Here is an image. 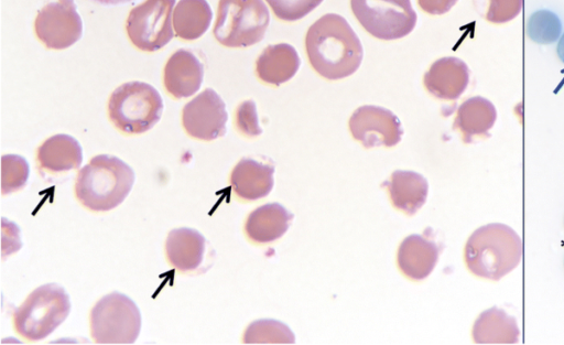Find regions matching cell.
I'll use <instances>...</instances> for the list:
<instances>
[{
    "instance_id": "cell-1",
    "label": "cell",
    "mask_w": 564,
    "mask_h": 345,
    "mask_svg": "<svg viewBox=\"0 0 564 345\" xmlns=\"http://www.w3.org/2000/svg\"><path fill=\"white\" fill-rule=\"evenodd\" d=\"M306 51L313 70L329 81L351 77L364 58L360 38L347 20L336 14L324 15L309 28Z\"/></svg>"
},
{
    "instance_id": "cell-2",
    "label": "cell",
    "mask_w": 564,
    "mask_h": 345,
    "mask_svg": "<svg viewBox=\"0 0 564 345\" xmlns=\"http://www.w3.org/2000/svg\"><path fill=\"white\" fill-rule=\"evenodd\" d=\"M134 183L135 172L123 160L100 155L79 171L74 192L85 209L108 212L121 206Z\"/></svg>"
},
{
    "instance_id": "cell-3",
    "label": "cell",
    "mask_w": 564,
    "mask_h": 345,
    "mask_svg": "<svg viewBox=\"0 0 564 345\" xmlns=\"http://www.w3.org/2000/svg\"><path fill=\"white\" fill-rule=\"evenodd\" d=\"M523 243L504 224H488L476 230L465 245L464 258L469 271L484 279H502L522 261Z\"/></svg>"
},
{
    "instance_id": "cell-4",
    "label": "cell",
    "mask_w": 564,
    "mask_h": 345,
    "mask_svg": "<svg viewBox=\"0 0 564 345\" xmlns=\"http://www.w3.org/2000/svg\"><path fill=\"white\" fill-rule=\"evenodd\" d=\"M108 118L125 135H140L154 128L164 113L159 92L144 82H128L117 88L107 105Z\"/></svg>"
},
{
    "instance_id": "cell-5",
    "label": "cell",
    "mask_w": 564,
    "mask_h": 345,
    "mask_svg": "<svg viewBox=\"0 0 564 345\" xmlns=\"http://www.w3.org/2000/svg\"><path fill=\"white\" fill-rule=\"evenodd\" d=\"M70 311V297L64 288L56 284L41 286L14 312V328L26 341L45 340L67 320Z\"/></svg>"
},
{
    "instance_id": "cell-6",
    "label": "cell",
    "mask_w": 564,
    "mask_h": 345,
    "mask_svg": "<svg viewBox=\"0 0 564 345\" xmlns=\"http://www.w3.org/2000/svg\"><path fill=\"white\" fill-rule=\"evenodd\" d=\"M270 24L263 0H220L213 35L226 48L257 45Z\"/></svg>"
},
{
    "instance_id": "cell-7",
    "label": "cell",
    "mask_w": 564,
    "mask_h": 345,
    "mask_svg": "<svg viewBox=\"0 0 564 345\" xmlns=\"http://www.w3.org/2000/svg\"><path fill=\"white\" fill-rule=\"evenodd\" d=\"M90 329L95 343L133 344L141 331L140 311L132 299L112 293L91 310Z\"/></svg>"
},
{
    "instance_id": "cell-8",
    "label": "cell",
    "mask_w": 564,
    "mask_h": 345,
    "mask_svg": "<svg viewBox=\"0 0 564 345\" xmlns=\"http://www.w3.org/2000/svg\"><path fill=\"white\" fill-rule=\"evenodd\" d=\"M351 8L368 34L379 40L405 38L417 26L411 0H351Z\"/></svg>"
},
{
    "instance_id": "cell-9",
    "label": "cell",
    "mask_w": 564,
    "mask_h": 345,
    "mask_svg": "<svg viewBox=\"0 0 564 345\" xmlns=\"http://www.w3.org/2000/svg\"><path fill=\"white\" fill-rule=\"evenodd\" d=\"M176 0H145L130 10L126 31L130 42L140 51L156 52L172 40V13Z\"/></svg>"
},
{
    "instance_id": "cell-10",
    "label": "cell",
    "mask_w": 564,
    "mask_h": 345,
    "mask_svg": "<svg viewBox=\"0 0 564 345\" xmlns=\"http://www.w3.org/2000/svg\"><path fill=\"white\" fill-rule=\"evenodd\" d=\"M38 40L50 50L72 47L83 35V23L74 0H47L35 20Z\"/></svg>"
},
{
    "instance_id": "cell-11",
    "label": "cell",
    "mask_w": 564,
    "mask_h": 345,
    "mask_svg": "<svg viewBox=\"0 0 564 345\" xmlns=\"http://www.w3.org/2000/svg\"><path fill=\"white\" fill-rule=\"evenodd\" d=\"M229 115L221 96L212 89H206L183 107L182 126L193 139L202 142L223 137Z\"/></svg>"
},
{
    "instance_id": "cell-12",
    "label": "cell",
    "mask_w": 564,
    "mask_h": 345,
    "mask_svg": "<svg viewBox=\"0 0 564 345\" xmlns=\"http://www.w3.org/2000/svg\"><path fill=\"white\" fill-rule=\"evenodd\" d=\"M350 131L353 138L368 149L395 147L404 136L399 118L392 111L373 105L362 106L353 113Z\"/></svg>"
},
{
    "instance_id": "cell-13",
    "label": "cell",
    "mask_w": 564,
    "mask_h": 345,
    "mask_svg": "<svg viewBox=\"0 0 564 345\" xmlns=\"http://www.w3.org/2000/svg\"><path fill=\"white\" fill-rule=\"evenodd\" d=\"M203 80V64L192 51L178 50L166 63L164 85L173 99H188L200 90Z\"/></svg>"
},
{
    "instance_id": "cell-14",
    "label": "cell",
    "mask_w": 564,
    "mask_h": 345,
    "mask_svg": "<svg viewBox=\"0 0 564 345\" xmlns=\"http://www.w3.org/2000/svg\"><path fill=\"white\" fill-rule=\"evenodd\" d=\"M470 82V70L458 58H442L432 64L423 78L427 91L443 101H455Z\"/></svg>"
},
{
    "instance_id": "cell-15",
    "label": "cell",
    "mask_w": 564,
    "mask_h": 345,
    "mask_svg": "<svg viewBox=\"0 0 564 345\" xmlns=\"http://www.w3.org/2000/svg\"><path fill=\"white\" fill-rule=\"evenodd\" d=\"M440 247L427 235H410L400 244L398 267L407 278L420 282L433 272L439 262Z\"/></svg>"
},
{
    "instance_id": "cell-16",
    "label": "cell",
    "mask_w": 564,
    "mask_h": 345,
    "mask_svg": "<svg viewBox=\"0 0 564 345\" xmlns=\"http://www.w3.org/2000/svg\"><path fill=\"white\" fill-rule=\"evenodd\" d=\"M275 167L252 158H244L231 174L235 196L246 202L266 198L274 188Z\"/></svg>"
},
{
    "instance_id": "cell-17",
    "label": "cell",
    "mask_w": 564,
    "mask_h": 345,
    "mask_svg": "<svg viewBox=\"0 0 564 345\" xmlns=\"http://www.w3.org/2000/svg\"><path fill=\"white\" fill-rule=\"evenodd\" d=\"M205 252V237L197 230L176 229L167 237V261L181 274L197 272L204 261Z\"/></svg>"
},
{
    "instance_id": "cell-18",
    "label": "cell",
    "mask_w": 564,
    "mask_h": 345,
    "mask_svg": "<svg viewBox=\"0 0 564 345\" xmlns=\"http://www.w3.org/2000/svg\"><path fill=\"white\" fill-rule=\"evenodd\" d=\"M82 163V147L77 139L68 135L52 136L37 150L38 168L45 174H64L79 169Z\"/></svg>"
},
{
    "instance_id": "cell-19",
    "label": "cell",
    "mask_w": 564,
    "mask_h": 345,
    "mask_svg": "<svg viewBox=\"0 0 564 345\" xmlns=\"http://www.w3.org/2000/svg\"><path fill=\"white\" fill-rule=\"evenodd\" d=\"M294 218V214L279 203L265 204L248 215L245 234L255 244H270L287 233Z\"/></svg>"
},
{
    "instance_id": "cell-20",
    "label": "cell",
    "mask_w": 564,
    "mask_h": 345,
    "mask_svg": "<svg viewBox=\"0 0 564 345\" xmlns=\"http://www.w3.org/2000/svg\"><path fill=\"white\" fill-rule=\"evenodd\" d=\"M300 66L297 50L287 43H279L267 47L258 57L256 74L260 81L279 86L294 78Z\"/></svg>"
},
{
    "instance_id": "cell-21",
    "label": "cell",
    "mask_w": 564,
    "mask_h": 345,
    "mask_svg": "<svg viewBox=\"0 0 564 345\" xmlns=\"http://www.w3.org/2000/svg\"><path fill=\"white\" fill-rule=\"evenodd\" d=\"M384 186L393 206L407 215L416 214L428 199L429 183L414 171H395Z\"/></svg>"
},
{
    "instance_id": "cell-22",
    "label": "cell",
    "mask_w": 564,
    "mask_h": 345,
    "mask_svg": "<svg viewBox=\"0 0 564 345\" xmlns=\"http://www.w3.org/2000/svg\"><path fill=\"white\" fill-rule=\"evenodd\" d=\"M496 118L495 106L484 97L476 96L459 107L454 127L459 129L464 143L470 144L477 137L487 136L494 127Z\"/></svg>"
},
{
    "instance_id": "cell-23",
    "label": "cell",
    "mask_w": 564,
    "mask_h": 345,
    "mask_svg": "<svg viewBox=\"0 0 564 345\" xmlns=\"http://www.w3.org/2000/svg\"><path fill=\"white\" fill-rule=\"evenodd\" d=\"M212 18V9L206 0H180L173 13V27L178 38L193 41L208 31Z\"/></svg>"
},
{
    "instance_id": "cell-24",
    "label": "cell",
    "mask_w": 564,
    "mask_h": 345,
    "mask_svg": "<svg viewBox=\"0 0 564 345\" xmlns=\"http://www.w3.org/2000/svg\"><path fill=\"white\" fill-rule=\"evenodd\" d=\"M519 336L516 320L498 308L483 312L473 328V339L479 344H513L519 341Z\"/></svg>"
},
{
    "instance_id": "cell-25",
    "label": "cell",
    "mask_w": 564,
    "mask_h": 345,
    "mask_svg": "<svg viewBox=\"0 0 564 345\" xmlns=\"http://www.w3.org/2000/svg\"><path fill=\"white\" fill-rule=\"evenodd\" d=\"M243 342L249 343H287L296 342L294 333L284 323L275 320H259L249 325Z\"/></svg>"
},
{
    "instance_id": "cell-26",
    "label": "cell",
    "mask_w": 564,
    "mask_h": 345,
    "mask_svg": "<svg viewBox=\"0 0 564 345\" xmlns=\"http://www.w3.org/2000/svg\"><path fill=\"white\" fill-rule=\"evenodd\" d=\"M562 24L556 14L549 10H539L531 15L527 25L528 36L539 45H550L561 35Z\"/></svg>"
},
{
    "instance_id": "cell-27",
    "label": "cell",
    "mask_w": 564,
    "mask_h": 345,
    "mask_svg": "<svg viewBox=\"0 0 564 345\" xmlns=\"http://www.w3.org/2000/svg\"><path fill=\"white\" fill-rule=\"evenodd\" d=\"M27 161L20 156L6 155L2 159V191L6 194L24 189L29 179Z\"/></svg>"
},
{
    "instance_id": "cell-28",
    "label": "cell",
    "mask_w": 564,
    "mask_h": 345,
    "mask_svg": "<svg viewBox=\"0 0 564 345\" xmlns=\"http://www.w3.org/2000/svg\"><path fill=\"white\" fill-rule=\"evenodd\" d=\"M266 2L278 19L294 23L312 13L324 0H266Z\"/></svg>"
},
{
    "instance_id": "cell-29",
    "label": "cell",
    "mask_w": 564,
    "mask_h": 345,
    "mask_svg": "<svg viewBox=\"0 0 564 345\" xmlns=\"http://www.w3.org/2000/svg\"><path fill=\"white\" fill-rule=\"evenodd\" d=\"M235 126L238 132L247 138H255L263 134L259 125L257 107L254 101L243 102L235 112Z\"/></svg>"
},
{
    "instance_id": "cell-30",
    "label": "cell",
    "mask_w": 564,
    "mask_h": 345,
    "mask_svg": "<svg viewBox=\"0 0 564 345\" xmlns=\"http://www.w3.org/2000/svg\"><path fill=\"white\" fill-rule=\"evenodd\" d=\"M522 8L523 0H488L485 18L492 24H505L515 19Z\"/></svg>"
},
{
    "instance_id": "cell-31",
    "label": "cell",
    "mask_w": 564,
    "mask_h": 345,
    "mask_svg": "<svg viewBox=\"0 0 564 345\" xmlns=\"http://www.w3.org/2000/svg\"><path fill=\"white\" fill-rule=\"evenodd\" d=\"M458 2L459 0H418V5L429 15L440 16L449 13Z\"/></svg>"
},
{
    "instance_id": "cell-32",
    "label": "cell",
    "mask_w": 564,
    "mask_h": 345,
    "mask_svg": "<svg viewBox=\"0 0 564 345\" xmlns=\"http://www.w3.org/2000/svg\"><path fill=\"white\" fill-rule=\"evenodd\" d=\"M91 2L103 6H118L134 2V0H91Z\"/></svg>"
},
{
    "instance_id": "cell-33",
    "label": "cell",
    "mask_w": 564,
    "mask_h": 345,
    "mask_svg": "<svg viewBox=\"0 0 564 345\" xmlns=\"http://www.w3.org/2000/svg\"><path fill=\"white\" fill-rule=\"evenodd\" d=\"M557 52L560 60L564 63V35L561 37L559 41Z\"/></svg>"
}]
</instances>
